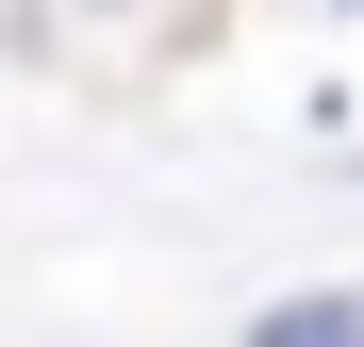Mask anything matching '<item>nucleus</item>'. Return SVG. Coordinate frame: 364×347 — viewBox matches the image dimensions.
<instances>
[{"instance_id":"nucleus-1","label":"nucleus","mask_w":364,"mask_h":347,"mask_svg":"<svg viewBox=\"0 0 364 347\" xmlns=\"http://www.w3.org/2000/svg\"><path fill=\"white\" fill-rule=\"evenodd\" d=\"M249 347H364V281H315V298H265Z\"/></svg>"}]
</instances>
